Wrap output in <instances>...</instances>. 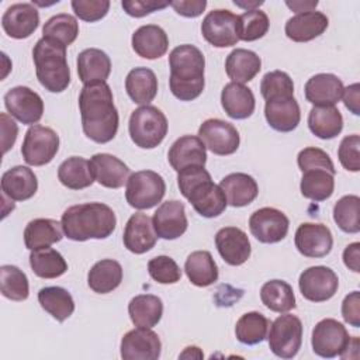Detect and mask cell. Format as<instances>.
<instances>
[{
  "mask_svg": "<svg viewBox=\"0 0 360 360\" xmlns=\"http://www.w3.org/2000/svg\"><path fill=\"white\" fill-rule=\"evenodd\" d=\"M297 163L301 172H305L309 169H325L333 174L336 173L330 156L325 150L315 146H308L300 150L297 156Z\"/></svg>",
  "mask_w": 360,
  "mask_h": 360,
  "instance_id": "obj_51",
  "label": "cell"
},
{
  "mask_svg": "<svg viewBox=\"0 0 360 360\" xmlns=\"http://www.w3.org/2000/svg\"><path fill=\"white\" fill-rule=\"evenodd\" d=\"M0 288L3 297L11 301H24L30 295L25 273L13 264H3L0 267Z\"/></svg>",
  "mask_w": 360,
  "mask_h": 360,
  "instance_id": "obj_46",
  "label": "cell"
},
{
  "mask_svg": "<svg viewBox=\"0 0 360 360\" xmlns=\"http://www.w3.org/2000/svg\"><path fill=\"white\" fill-rule=\"evenodd\" d=\"M233 4H235V6H238V7L245 8V11H249V10H256V8H259V7L263 4V1H257V0H255V1H240V0H233Z\"/></svg>",
  "mask_w": 360,
  "mask_h": 360,
  "instance_id": "obj_62",
  "label": "cell"
},
{
  "mask_svg": "<svg viewBox=\"0 0 360 360\" xmlns=\"http://www.w3.org/2000/svg\"><path fill=\"white\" fill-rule=\"evenodd\" d=\"M121 6L124 11L135 18L145 17L158 10H163L170 6L169 1H156V0H122Z\"/></svg>",
  "mask_w": 360,
  "mask_h": 360,
  "instance_id": "obj_54",
  "label": "cell"
},
{
  "mask_svg": "<svg viewBox=\"0 0 360 360\" xmlns=\"http://www.w3.org/2000/svg\"><path fill=\"white\" fill-rule=\"evenodd\" d=\"M132 49L143 59L162 58L169 48V38L165 30L155 24L139 27L131 38Z\"/></svg>",
  "mask_w": 360,
  "mask_h": 360,
  "instance_id": "obj_28",
  "label": "cell"
},
{
  "mask_svg": "<svg viewBox=\"0 0 360 360\" xmlns=\"http://www.w3.org/2000/svg\"><path fill=\"white\" fill-rule=\"evenodd\" d=\"M184 271L190 283L197 287H208L218 280V266L208 250L190 253L184 263Z\"/></svg>",
  "mask_w": 360,
  "mask_h": 360,
  "instance_id": "obj_38",
  "label": "cell"
},
{
  "mask_svg": "<svg viewBox=\"0 0 360 360\" xmlns=\"http://www.w3.org/2000/svg\"><path fill=\"white\" fill-rule=\"evenodd\" d=\"M298 287L305 300L323 302L336 294L339 278L338 274L326 266H312L300 274Z\"/></svg>",
  "mask_w": 360,
  "mask_h": 360,
  "instance_id": "obj_12",
  "label": "cell"
},
{
  "mask_svg": "<svg viewBox=\"0 0 360 360\" xmlns=\"http://www.w3.org/2000/svg\"><path fill=\"white\" fill-rule=\"evenodd\" d=\"M79 35V22L76 17L60 13L52 15L42 27V37L53 39L66 48L75 42Z\"/></svg>",
  "mask_w": 360,
  "mask_h": 360,
  "instance_id": "obj_45",
  "label": "cell"
},
{
  "mask_svg": "<svg viewBox=\"0 0 360 360\" xmlns=\"http://www.w3.org/2000/svg\"><path fill=\"white\" fill-rule=\"evenodd\" d=\"M329 20L321 11H307L288 18L284 27L287 38L294 42H308L322 35L328 28Z\"/></svg>",
  "mask_w": 360,
  "mask_h": 360,
  "instance_id": "obj_26",
  "label": "cell"
},
{
  "mask_svg": "<svg viewBox=\"0 0 360 360\" xmlns=\"http://www.w3.org/2000/svg\"><path fill=\"white\" fill-rule=\"evenodd\" d=\"M350 339L352 338L342 322L333 318H325L312 329L311 345L315 354L325 359H332L336 356H343Z\"/></svg>",
  "mask_w": 360,
  "mask_h": 360,
  "instance_id": "obj_10",
  "label": "cell"
},
{
  "mask_svg": "<svg viewBox=\"0 0 360 360\" xmlns=\"http://www.w3.org/2000/svg\"><path fill=\"white\" fill-rule=\"evenodd\" d=\"M35 72L41 86L51 93H62L70 84V69L66 60V46L41 38L32 49Z\"/></svg>",
  "mask_w": 360,
  "mask_h": 360,
  "instance_id": "obj_5",
  "label": "cell"
},
{
  "mask_svg": "<svg viewBox=\"0 0 360 360\" xmlns=\"http://www.w3.org/2000/svg\"><path fill=\"white\" fill-rule=\"evenodd\" d=\"M120 350L125 360H158L162 342L150 328H136L122 336Z\"/></svg>",
  "mask_w": 360,
  "mask_h": 360,
  "instance_id": "obj_16",
  "label": "cell"
},
{
  "mask_svg": "<svg viewBox=\"0 0 360 360\" xmlns=\"http://www.w3.org/2000/svg\"><path fill=\"white\" fill-rule=\"evenodd\" d=\"M264 117L273 129L278 132H291L300 124L301 111L294 96L283 94L266 100Z\"/></svg>",
  "mask_w": 360,
  "mask_h": 360,
  "instance_id": "obj_20",
  "label": "cell"
},
{
  "mask_svg": "<svg viewBox=\"0 0 360 360\" xmlns=\"http://www.w3.org/2000/svg\"><path fill=\"white\" fill-rule=\"evenodd\" d=\"M342 80L332 73H318L305 83L304 93L307 101L314 105H335L343 94Z\"/></svg>",
  "mask_w": 360,
  "mask_h": 360,
  "instance_id": "obj_25",
  "label": "cell"
},
{
  "mask_svg": "<svg viewBox=\"0 0 360 360\" xmlns=\"http://www.w3.org/2000/svg\"><path fill=\"white\" fill-rule=\"evenodd\" d=\"M128 314L136 328H153L163 315V302L158 295L139 294L128 304Z\"/></svg>",
  "mask_w": 360,
  "mask_h": 360,
  "instance_id": "obj_36",
  "label": "cell"
},
{
  "mask_svg": "<svg viewBox=\"0 0 360 360\" xmlns=\"http://www.w3.org/2000/svg\"><path fill=\"white\" fill-rule=\"evenodd\" d=\"M149 276L159 284H174L181 278L179 264L169 256H156L148 262Z\"/></svg>",
  "mask_w": 360,
  "mask_h": 360,
  "instance_id": "obj_49",
  "label": "cell"
},
{
  "mask_svg": "<svg viewBox=\"0 0 360 360\" xmlns=\"http://www.w3.org/2000/svg\"><path fill=\"white\" fill-rule=\"evenodd\" d=\"M77 75L83 84L105 82L111 73L110 56L98 48H87L77 55Z\"/></svg>",
  "mask_w": 360,
  "mask_h": 360,
  "instance_id": "obj_29",
  "label": "cell"
},
{
  "mask_svg": "<svg viewBox=\"0 0 360 360\" xmlns=\"http://www.w3.org/2000/svg\"><path fill=\"white\" fill-rule=\"evenodd\" d=\"M269 326L270 322L263 314L257 311L246 312L236 322L235 336L240 343L253 346L262 343L267 338Z\"/></svg>",
  "mask_w": 360,
  "mask_h": 360,
  "instance_id": "obj_44",
  "label": "cell"
},
{
  "mask_svg": "<svg viewBox=\"0 0 360 360\" xmlns=\"http://www.w3.org/2000/svg\"><path fill=\"white\" fill-rule=\"evenodd\" d=\"M70 6L76 17L87 22H96L104 18L110 10L108 0H73Z\"/></svg>",
  "mask_w": 360,
  "mask_h": 360,
  "instance_id": "obj_52",
  "label": "cell"
},
{
  "mask_svg": "<svg viewBox=\"0 0 360 360\" xmlns=\"http://www.w3.org/2000/svg\"><path fill=\"white\" fill-rule=\"evenodd\" d=\"M290 221L287 215L273 207L256 210L249 218L250 233L262 243H277L288 233Z\"/></svg>",
  "mask_w": 360,
  "mask_h": 360,
  "instance_id": "obj_13",
  "label": "cell"
},
{
  "mask_svg": "<svg viewBox=\"0 0 360 360\" xmlns=\"http://www.w3.org/2000/svg\"><path fill=\"white\" fill-rule=\"evenodd\" d=\"M125 90L135 104L148 105L158 94V79L149 68H134L125 79Z\"/></svg>",
  "mask_w": 360,
  "mask_h": 360,
  "instance_id": "obj_35",
  "label": "cell"
},
{
  "mask_svg": "<svg viewBox=\"0 0 360 360\" xmlns=\"http://www.w3.org/2000/svg\"><path fill=\"white\" fill-rule=\"evenodd\" d=\"M219 187L225 194L226 202L236 208L249 205L259 194L256 180L246 173H231L225 176L221 180Z\"/></svg>",
  "mask_w": 360,
  "mask_h": 360,
  "instance_id": "obj_31",
  "label": "cell"
},
{
  "mask_svg": "<svg viewBox=\"0 0 360 360\" xmlns=\"http://www.w3.org/2000/svg\"><path fill=\"white\" fill-rule=\"evenodd\" d=\"M260 69L262 59L250 49L236 48L226 56L225 60V72L233 83L245 84L253 80Z\"/></svg>",
  "mask_w": 360,
  "mask_h": 360,
  "instance_id": "obj_32",
  "label": "cell"
},
{
  "mask_svg": "<svg viewBox=\"0 0 360 360\" xmlns=\"http://www.w3.org/2000/svg\"><path fill=\"white\" fill-rule=\"evenodd\" d=\"M285 6L288 8H291L294 13L300 14V13H307V11H314L318 6V0H292V1H285Z\"/></svg>",
  "mask_w": 360,
  "mask_h": 360,
  "instance_id": "obj_60",
  "label": "cell"
},
{
  "mask_svg": "<svg viewBox=\"0 0 360 360\" xmlns=\"http://www.w3.org/2000/svg\"><path fill=\"white\" fill-rule=\"evenodd\" d=\"M172 94L180 101L195 100L204 90L205 58L202 52L190 44L176 46L169 55Z\"/></svg>",
  "mask_w": 360,
  "mask_h": 360,
  "instance_id": "obj_3",
  "label": "cell"
},
{
  "mask_svg": "<svg viewBox=\"0 0 360 360\" xmlns=\"http://www.w3.org/2000/svg\"><path fill=\"white\" fill-rule=\"evenodd\" d=\"M236 18L232 11L217 8L210 11L201 22V34L204 39L215 48H228L238 44Z\"/></svg>",
  "mask_w": 360,
  "mask_h": 360,
  "instance_id": "obj_14",
  "label": "cell"
},
{
  "mask_svg": "<svg viewBox=\"0 0 360 360\" xmlns=\"http://www.w3.org/2000/svg\"><path fill=\"white\" fill-rule=\"evenodd\" d=\"M343 103L345 107L354 115L360 114V84L353 83L343 89Z\"/></svg>",
  "mask_w": 360,
  "mask_h": 360,
  "instance_id": "obj_58",
  "label": "cell"
},
{
  "mask_svg": "<svg viewBox=\"0 0 360 360\" xmlns=\"http://www.w3.org/2000/svg\"><path fill=\"white\" fill-rule=\"evenodd\" d=\"M30 266L34 274L41 278H56L68 270V263L63 256L52 248L31 250Z\"/></svg>",
  "mask_w": 360,
  "mask_h": 360,
  "instance_id": "obj_43",
  "label": "cell"
},
{
  "mask_svg": "<svg viewBox=\"0 0 360 360\" xmlns=\"http://www.w3.org/2000/svg\"><path fill=\"white\" fill-rule=\"evenodd\" d=\"M39 25V13L32 3L11 4L1 17L4 32L14 39L31 37Z\"/></svg>",
  "mask_w": 360,
  "mask_h": 360,
  "instance_id": "obj_19",
  "label": "cell"
},
{
  "mask_svg": "<svg viewBox=\"0 0 360 360\" xmlns=\"http://www.w3.org/2000/svg\"><path fill=\"white\" fill-rule=\"evenodd\" d=\"M360 198L359 195H343L333 207V219L336 225L346 233H357L360 231Z\"/></svg>",
  "mask_w": 360,
  "mask_h": 360,
  "instance_id": "obj_48",
  "label": "cell"
},
{
  "mask_svg": "<svg viewBox=\"0 0 360 360\" xmlns=\"http://www.w3.org/2000/svg\"><path fill=\"white\" fill-rule=\"evenodd\" d=\"M267 340L270 350L281 359H292L301 349L302 322L292 314L277 316L269 326Z\"/></svg>",
  "mask_w": 360,
  "mask_h": 360,
  "instance_id": "obj_8",
  "label": "cell"
},
{
  "mask_svg": "<svg viewBox=\"0 0 360 360\" xmlns=\"http://www.w3.org/2000/svg\"><path fill=\"white\" fill-rule=\"evenodd\" d=\"M89 162L94 181L103 187L120 188L131 176L129 167L114 155L96 153Z\"/></svg>",
  "mask_w": 360,
  "mask_h": 360,
  "instance_id": "obj_23",
  "label": "cell"
},
{
  "mask_svg": "<svg viewBox=\"0 0 360 360\" xmlns=\"http://www.w3.org/2000/svg\"><path fill=\"white\" fill-rule=\"evenodd\" d=\"M215 246L225 263L240 266L250 257V242L248 235L236 226L221 228L215 233Z\"/></svg>",
  "mask_w": 360,
  "mask_h": 360,
  "instance_id": "obj_21",
  "label": "cell"
},
{
  "mask_svg": "<svg viewBox=\"0 0 360 360\" xmlns=\"http://www.w3.org/2000/svg\"><path fill=\"white\" fill-rule=\"evenodd\" d=\"M59 181L70 190H82L94 183L90 162L82 156H70L58 167Z\"/></svg>",
  "mask_w": 360,
  "mask_h": 360,
  "instance_id": "obj_40",
  "label": "cell"
},
{
  "mask_svg": "<svg viewBox=\"0 0 360 360\" xmlns=\"http://www.w3.org/2000/svg\"><path fill=\"white\" fill-rule=\"evenodd\" d=\"M122 267L114 259H103L93 264L87 274L89 287L97 294H108L120 287Z\"/></svg>",
  "mask_w": 360,
  "mask_h": 360,
  "instance_id": "obj_37",
  "label": "cell"
},
{
  "mask_svg": "<svg viewBox=\"0 0 360 360\" xmlns=\"http://www.w3.org/2000/svg\"><path fill=\"white\" fill-rule=\"evenodd\" d=\"M295 248L305 257H323L333 246L330 229L323 224L304 222L295 231Z\"/></svg>",
  "mask_w": 360,
  "mask_h": 360,
  "instance_id": "obj_17",
  "label": "cell"
},
{
  "mask_svg": "<svg viewBox=\"0 0 360 360\" xmlns=\"http://www.w3.org/2000/svg\"><path fill=\"white\" fill-rule=\"evenodd\" d=\"M198 138L214 155L226 156L238 150L240 136L238 129L219 118L205 120L198 128Z\"/></svg>",
  "mask_w": 360,
  "mask_h": 360,
  "instance_id": "obj_11",
  "label": "cell"
},
{
  "mask_svg": "<svg viewBox=\"0 0 360 360\" xmlns=\"http://www.w3.org/2000/svg\"><path fill=\"white\" fill-rule=\"evenodd\" d=\"M221 104L228 117L233 120L249 118L256 107L253 91L240 83H228L221 91Z\"/></svg>",
  "mask_w": 360,
  "mask_h": 360,
  "instance_id": "obj_30",
  "label": "cell"
},
{
  "mask_svg": "<svg viewBox=\"0 0 360 360\" xmlns=\"http://www.w3.org/2000/svg\"><path fill=\"white\" fill-rule=\"evenodd\" d=\"M79 110L82 128L89 139L107 143L115 138L120 117L111 87L105 82L83 86L79 94Z\"/></svg>",
  "mask_w": 360,
  "mask_h": 360,
  "instance_id": "obj_1",
  "label": "cell"
},
{
  "mask_svg": "<svg viewBox=\"0 0 360 360\" xmlns=\"http://www.w3.org/2000/svg\"><path fill=\"white\" fill-rule=\"evenodd\" d=\"M342 316L349 325L360 326V292L353 291L347 294L342 302Z\"/></svg>",
  "mask_w": 360,
  "mask_h": 360,
  "instance_id": "obj_55",
  "label": "cell"
},
{
  "mask_svg": "<svg viewBox=\"0 0 360 360\" xmlns=\"http://www.w3.org/2000/svg\"><path fill=\"white\" fill-rule=\"evenodd\" d=\"M166 193L163 177L153 170H139L129 176L125 187L127 202L136 210H149L158 205Z\"/></svg>",
  "mask_w": 360,
  "mask_h": 360,
  "instance_id": "obj_7",
  "label": "cell"
},
{
  "mask_svg": "<svg viewBox=\"0 0 360 360\" xmlns=\"http://www.w3.org/2000/svg\"><path fill=\"white\" fill-rule=\"evenodd\" d=\"M205 145L198 136L184 135L176 139L167 153L170 166L180 172L188 166H204L207 162Z\"/></svg>",
  "mask_w": 360,
  "mask_h": 360,
  "instance_id": "obj_24",
  "label": "cell"
},
{
  "mask_svg": "<svg viewBox=\"0 0 360 360\" xmlns=\"http://www.w3.org/2000/svg\"><path fill=\"white\" fill-rule=\"evenodd\" d=\"M343 263L349 270L354 273L360 271V243L359 242H353L345 248Z\"/></svg>",
  "mask_w": 360,
  "mask_h": 360,
  "instance_id": "obj_59",
  "label": "cell"
},
{
  "mask_svg": "<svg viewBox=\"0 0 360 360\" xmlns=\"http://www.w3.org/2000/svg\"><path fill=\"white\" fill-rule=\"evenodd\" d=\"M269 28V17L259 8L245 11L236 18V34L240 41L252 42L260 39L267 34Z\"/></svg>",
  "mask_w": 360,
  "mask_h": 360,
  "instance_id": "obj_47",
  "label": "cell"
},
{
  "mask_svg": "<svg viewBox=\"0 0 360 360\" xmlns=\"http://www.w3.org/2000/svg\"><path fill=\"white\" fill-rule=\"evenodd\" d=\"M167 118L155 105H142L132 111L128 131L132 142L142 149H153L167 134Z\"/></svg>",
  "mask_w": 360,
  "mask_h": 360,
  "instance_id": "obj_6",
  "label": "cell"
},
{
  "mask_svg": "<svg viewBox=\"0 0 360 360\" xmlns=\"http://www.w3.org/2000/svg\"><path fill=\"white\" fill-rule=\"evenodd\" d=\"M122 240L124 246L135 255L149 252L158 240L152 218L143 212L132 214L127 221Z\"/></svg>",
  "mask_w": 360,
  "mask_h": 360,
  "instance_id": "obj_22",
  "label": "cell"
},
{
  "mask_svg": "<svg viewBox=\"0 0 360 360\" xmlns=\"http://www.w3.org/2000/svg\"><path fill=\"white\" fill-rule=\"evenodd\" d=\"M0 127H1V146H3V155H4L13 148L15 142L18 127L15 121L6 112L0 114Z\"/></svg>",
  "mask_w": 360,
  "mask_h": 360,
  "instance_id": "obj_56",
  "label": "cell"
},
{
  "mask_svg": "<svg viewBox=\"0 0 360 360\" xmlns=\"http://www.w3.org/2000/svg\"><path fill=\"white\" fill-rule=\"evenodd\" d=\"M260 93L264 100L276 96L291 94L294 96V83L288 73L283 70H273L263 76L260 83Z\"/></svg>",
  "mask_w": 360,
  "mask_h": 360,
  "instance_id": "obj_50",
  "label": "cell"
},
{
  "mask_svg": "<svg viewBox=\"0 0 360 360\" xmlns=\"http://www.w3.org/2000/svg\"><path fill=\"white\" fill-rule=\"evenodd\" d=\"M4 105L11 117L25 125H35L44 114L41 96L27 86H17L4 94Z\"/></svg>",
  "mask_w": 360,
  "mask_h": 360,
  "instance_id": "obj_15",
  "label": "cell"
},
{
  "mask_svg": "<svg viewBox=\"0 0 360 360\" xmlns=\"http://www.w3.org/2000/svg\"><path fill=\"white\" fill-rule=\"evenodd\" d=\"M301 194L312 201L328 200L335 190V174L325 169H309L302 172L300 183Z\"/></svg>",
  "mask_w": 360,
  "mask_h": 360,
  "instance_id": "obj_41",
  "label": "cell"
},
{
  "mask_svg": "<svg viewBox=\"0 0 360 360\" xmlns=\"http://www.w3.org/2000/svg\"><path fill=\"white\" fill-rule=\"evenodd\" d=\"M360 136L357 134L347 135L340 141L338 149V158L340 165L349 172H359L360 170Z\"/></svg>",
  "mask_w": 360,
  "mask_h": 360,
  "instance_id": "obj_53",
  "label": "cell"
},
{
  "mask_svg": "<svg viewBox=\"0 0 360 360\" xmlns=\"http://www.w3.org/2000/svg\"><path fill=\"white\" fill-rule=\"evenodd\" d=\"M38 190L35 173L27 166H14L1 176L3 195L11 201L30 200Z\"/></svg>",
  "mask_w": 360,
  "mask_h": 360,
  "instance_id": "obj_27",
  "label": "cell"
},
{
  "mask_svg": "<svg viewBox=\"0 0 360 360\" xmlns=\"http://www.w3.org/2000/svg\"><path fill=\"white\" fill-rule=\"evenodd\" d=\"M177 184L183 197L204 218L221 215L228 202L224 191L217 186L204 166H188L177 172Z\"/></svg>",
  "mask_w": 360,
  "mask_h": 360,
  "instance_id": "obj_4",
  "label": "cell"
},
{
  "mask_svg": "<svg viewBox=\"0 0 360 360\" xmlns=\"http://www.w3.org/2000/svg\"><path fill=\"white\" fill-rule=\"evenodd\" d=\"M308 128L321 139H333L343 129V117L335 105H314L308 114Z\"/></svg>",
  "mask_w": 360,
  "mask_h": 360,
  "instance_id": "obj_34",
  "label": "cell"
},
{
  "mask_svg": "<svg viewBox=\"0 0 360 360\" xmlns=\"http://www.w3.org/2000/svg\"><path fill=\"white\" fill-rule=\"evenodd\" d=\"M59 150V135L49 127L31 125L25 132L21 155L30 166L48 165Z\"/></svg>",
  "mask_w": 360,
  "mask_h": 360,
  "instance_id": "obj_9",
  "label": "cell"
},
{
  "mask_svg": "<svg viewBox=\"0 0 360 360\" xmlns=\"http://www.w3.org/2000/svg\"><path fill=\"white\" fill-rule=\"evenodd\" d=\"M202 359L204 353L197 346H187L179 356V359Z\"/></svg>",
  "mask_w": 360,
  "mask_h": 360,
  "instance_id": "obj_61",
  "label": "cell"
},
{
  "mask_svg": "<svg viewBox=\"0 0 360 360\" xmlns=\"http://www.w3.org/2000/svg\"><path fill=\"white\" fill-rule=\"evenodd\" d=\"M152 224L158 238L166 240L180 238L188 226L184 204L177 200L162 202L153 214Z\"/></svg>",
  "mask_w": 360,
  "mask_h": 360,
  "instance_id": "obj_18",
  "label": "cell"
},
{
  "mask_svg": "<svg viewBox=\"0 0 360 360\" xmlns=\"http://www.w3.org/2000/svg\"><path fill=\"white\" fill-rule=\"evenodd\" d=\"M62 224L51 218H35L24 229V243L30 250L49 248L63 238Z\"/></svg>",
  "mask_w": 360,
  "mask_h": 360,
  "instance_id": "obj_33",
  "label": "cell"
},
{
  "mask_svg": "<svg viewBox=\"0 0 360 360\" xmlns=\"http://www.w3.org/2000/svg\"><path fill=\"white\" fill-rule=\"evenodd\" d=\"M60 224L68 239L84 242L108 238L115 229L117 218L107 204L84 202L65 210Z\"/></svg>",
  "mask_w": 360,
  "mask_h": 360,
  "instance_id": "obj_2",
  "label": "cell"
},
{
  "mask_svg": "<svg viewBox=\"0 0 360 360\" xmlns=\"http://www.w3.org/2000/svg\"><path fill=\"white\" fill-rule=\"evenodd\" d=\"M260 300L273 312H288L295 308L292 287L284 280L266 281L260 288Z\"/></svg>",
  "mask_w": 360,
  "mask_h": 360,
  "instance_id": "obj_42",
  "label": "cell"
},
{
  "mask_svg": "<svg viewBox=\"0 0 360 360\" xmlns=\"http://www.w3.org/2000/svg\"><path fill=\"white\" fill-rule=\"evenodd\" d=\"M169 3L179 15H183L187 18H194L201 15L207 7L205 0H176Z\"/></svg>",
  "mask_w": 360,
  "mask_h": 360,
  "instance_id": "obj_57",
  "label": "cell"
},
{
  "mask_svg": "<svg viewBox=\"0 0 360 360\" xmlns=\"http://www.w3.org/2000/svg\"><path fill=\"white\" fill-rule=\"evenodd\" d=\"M38 302L53 319L63 322L75 311V301L72 294L63 287L51 285L38 291Z\"/></svg>",
  "mask_w": 360,
  "mask_h": 360,
  "instance_id": "obj_39",
  "label": "cell"
}]
</instances>
